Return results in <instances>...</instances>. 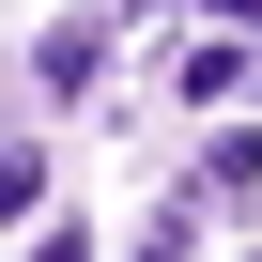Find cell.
I'll return each instance as SVG.
<instances>
[{
	"mask_svg": "<svg viewBox=\"0 0 262 262\" xmlns=\"http://www.w3.org/2000/svg\"><path fill=\"white\" fill-rule=\"evenodd\" d=\"M139 262H201V201H155V231H139Z\"/></svg>",
	"mask_w": 262,
	"mask_h": 262,
	"instance_id": "cell-4",
	"label": "cell"
},
{
	"mask_svg": "<svg viewBox=\"0 0 262 262\" xmlns=\"http://www.w3.org/2000/svg\"><path fill=\"white\" fill-rule=\"evenodd\" d=\"M170 93H185V108H216V93H247V47H216V31H201V47H170Z\"/></svg>",
	"mask_w": 262,
	"mask_h": 262,
	"instance_id": "cell-2",
	"label": "cell"
},
{
	"mask_svg": "<svg viewBox=\"0 0 262 262\" xmlns=\"http://www.w3.org/2000/svg\"><path fill=\"white\" fill-rule=\"evenodd\" d=\"M201 16H247V31H262V0H201Z\"/></svg>",
	"mask_w": 262,
	"mask_h": 262,
	"instance_id": "cell-6",
	"label": "cell"
},
{
	"mask_svg": "<svg viewBox=\"0 0 262 262\" xmlns=\"http://www.w3.org/2000/svg\"><path fill=\"white\" fill-rule=\"evenodd\" d=\"M201 201H262V123H231V139L201 155Z\"/></svg>",
	"mask_w": 262,
	"mask_h": 262,
	"instance_id": "cell-3",
	"label": "cell"
},
{
	"mask_svg": "<svg viewBox=\"0 0 262 262\" xmlns=\"http://www.w3.org/2000/svg\"><path fill=\"white\" fill-rule=\"evenodd\" d=\"M93 62H108V16H47V31H31V93H62V108H77V93H93Z\"/></svg>",
	"mask_w": 262,
	"mask_h": 262,
	"instance_id": "cell-1",
	"label": "cell"
},
{
	"mask_svg": "<svg viewBox=\"0 0 262 262\" xmlns=\"http://www.w3.org/2000/svg\"><path fill=\"white\" fill-rule=\"evenodd\" d=\"M31 262H93V231H77V216H62V231H31Z\"/></svg>",
	"mask_w": 262,
	"mask_h": 262,
	"instance_id": "cell-5",
	"label": "cell"
}]
</instances>
